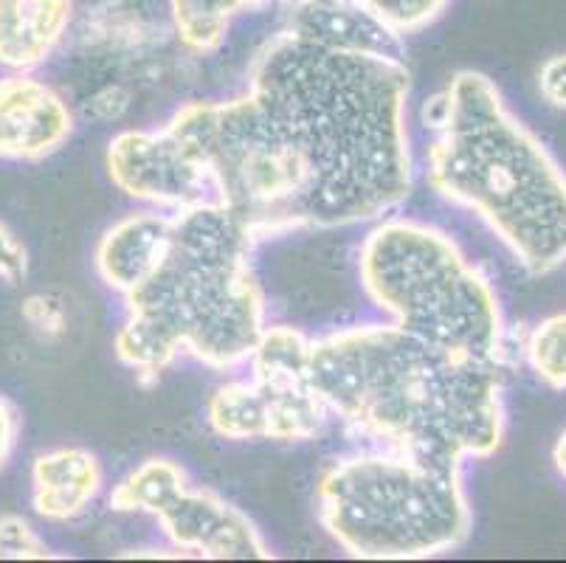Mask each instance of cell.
Masks as SVG:
<instances>
[{"label": "cell", "mask_w": 566, "mask_h": 563, "mask_svg": "<svg viewBox=\"0 0 566 563\" xmlns=\"http://www.w3.org/2000/svg\"><path fill=\"white\" fill-rule=\"evenodd\" d=\"M167 127L256 240L375 223L415 186L403 38L353 7L300 0L243 91L189 102Z\"/></svg>", "instance_id": "obj_1"}, {"label": "cell", "mask_w": 566, "mask_h": 563, "mask_svg": "<svg viewBox=\"0 0 566 563\" xmlns=\"http://www.w3.org/2000/svg\"><path fill=\"white\" fill-rule=\"evenodd\" d=\"M307 380L369 446L465 468L504 440V366L440 350L392 322L311 338Z\"/></svg>", "instance_id": "obj_2"}, {"label": "cell", "mask_w": 566, "mask_h": 563, "mask_svg": "<svg viewBox=\"0 0 566 563\" xmlns=\"http://www.w3.org/2000/svg\"><path fill=\"white\" fill-rule=\"evenodd\" d=\"M431 142L426 178L473 211L524 271L566 262V173L482 71H457L423 107Z\"/></svg>", "instance_id": "obj_3"}, {"label": "cell", "mask_w": 566, "mask_h": 563, "mask_svg": "<svg viewBox=\"0 0 566 563\" xmlns=\"http://www.w3.org/2000/svg\"><path fill=\"white\" fill-rule=\"evenodd\" d=\"M254 246L256 237L226 206L172 211L161 260L125 293L116 358L153 378L178 355L209 369L249 364L268 324Z\"/></svg>", "instance_id": "obj_4"}, {"label": "cell", "mask_w": 566, "mask_h": 563, "mask_svg": "<svg viewBox=\"0 0 566 563\" xmlns=\"http://www.w3.org/2000/svg\"><path fill=\"white\" fill-rule=\"evenodd\" d=\"M322 526L361 561H423L473 530L462 465L369 446L333 459L316 482Z\"/></svg>", "instance_id": "obj_5"}, {"label": "cell", "mask_w": 566, "mask_h": 563, "mask_svg": "<svg viewBox=\"0 0 566 563\" xmlns=\"http://www.w3.org/2000/svg\"><path fill=\"white\" fill-rule=\"evenodd\" d=\"M358 273L386 322L449 353L504 366L502 304L454 237L411 217H380L361 242Z\"/></svg>", "instance_id": "obj_6"}, {"label": "cell", "mask_w": 566, "mask_h": 563, "mask_svg": "<svg viewBox=\"0 0 566 563\" xmlns=\"http://www.w3.org/2000/svg\"><path fill=\"white\" fill-rule=\"evenodd\" d=\"M116 513H150L181 555L209 561H271L260 526L214 490L195 488L175 459L150 457L113 488Z\"/></svg>", "instance_id": "obj_7"}, {"label": "cell", "mask_w": 566, "mask_h": 563, "mask_svg": "<svg viewBox=\"0 0 566 563\" xmlns=\"http://www.w3.org/2000/svg\"><path fill=\"white\" fill-rule=\"evenodd\" d=\"M113 184L158 211L218 204V186L198 149L164 124L161 131H125L107 147Z\"/></svg>", "instance_id": "obj_8"}, {"label": "cell", "mask_w": 566, "mask_h": 563, "mask_svg": "<svg viewBox=\"0 0 566 563\" xmlns=\"http://www.w3.org/2000/svg\"><path fill=\"white\" fill-rule=\"evenodd\" d=\"M206 417L223 440L307 442L322 431L331 411L307 378L251 372L249 380L220 386Z\"/></svg>", "instance_id": "obj_9"}, {"label": "cell", "mask_w": 566, "mask_h": 563, "mask_svg": "<svg viewBox=\"0 0 566 563\" xmlns=\"http://www.w3.org/2000/svg\"><path fill=\"white\" fill-rule=\"evenodd\" d=\"M71 136L74 113L63 93L34 71H9L0 80V161H45Z\"/></svg>", "instance_id": "obj_10"}, {"label": "cell", "mask_w": 566, "mask_h": 563, "mask_svg": "<svg viewBox=\"0 0 566 563\" xmlns=\"http://www.w3.org/2000/svg\"><path fill=\"white\" fill-rule=\"evenodd\" d=\"M105 488V468L87 448H54L32 465V508L51 524H65L85 513Z\"/></svg>", "instance_id": "obj_11"}, {"label": "cell", "mask_w": 566, "mask_h": 563, "mask_svg": "<svg viewBox=\"0 0 566 563\" xmlns=\"http://www.w3.org/2000/svg\"><path fill=\"white\" fill-rule=\"evenodd\" d=\"M172 211H136L122 217L102 234L96 246V271L116 293H130L161 260L167 248Z\"/></svg>", "instance_id": "obj_12"}, {"label": "cell", "mask_w": 566, "mask_h": 563, "mask_svg": "<svg viewBox=\"0 0 566 563\" xmlns=\"http://www.w3.org/2000/svg\"><path fill=\"white\" fill-rule=\"evenodd\" d=\"M74 0H0V69L34 71L69 34Z\"/></svg>", "instance_id": "obj_13"}, {"label": "cell", "mask_w": 566, "mask_h": 563, "mask_svg": "<svg viewBox=\"0 0 566 563\" xmlns=\"http://www.w3.org/2000/svg\"><path fill=\"white\" fill-rule=\"evenodd\" d=\"M265 0H169L175 31L187 49L212 51L240 14L262 7Z\"/></svg>", "instance_id": "obj_14"}, {"label": "cell", "mask_w": 566, "mask_h": 563, "mask_svg": "<svg viewBox=\"0 0 566 563\" xmlns=\"http://www.w3.org/2000/svg\"><path fill=\"white\" fill-rule=\"evenodd\" d=\"M524 353L535 378L553 392H566V310L535 324Z\"/></svg>", "instance_id": "obj_15"}, {"label": "cell", "mask_w": 566, "mask_h": 563, "mask_svg": "<svg viewBox=\"0 0 566 563\" xmlns=\"http://www.w3.org/2000/svg\"><path fill=\"white\" fill-rule=\"evenodd\" d=\"M307 3H338L361 9L364 14L392 29L395 34H415L442 14L449 0H307Z\"/></svg>", "instance_id": "obj_16"}, {"label": "cell", "mask_w": 566, "mask_h": 563, "mask_svg": "<svg viewBox=\"0 0 566 563\" xmlns=\"http://www.w3.org/2000/svg\"><path fill=\"white\" fill-rule=\"evenodd\" d=\"M54 557L32 524L20 515L0 519V561H45Z\"/></svg>", "instance_id": "obj_17"}, {"label": "cell", "mask_w": 566, "mask_h": 563, "mask_svg": "<svg viewBox=\"0 0 566 563\" xmlns=\"http://www.w3.org/2000/svg\"><path fill=\"white\" fill-rule=\"evenodd\" d=\"M25 271H29V254H25L23 242L14 237L7 223H0V279L7 285H18Z\"/></svg>", "instance_id": "obj_18"}, {"label": "cell", "mask_w": 566, "mask_h": 563, "mask_svg": "<svg viewBox=\"0 0 566 563\" xmlns=\"http://www.w3.org/2000/svg\"><path fill=\"white\" fill-rule=\"evenodd\" d=\"M538 91L558 111H566V51L553 54L538 71Z\"/></svg>", "instance_id": "obj_19"}, {"label": "cell", "mask_w": 566, "mask_h": 563, "mask_svg": "<svg viewBox=\"0 0 566 563\" xmlns=\"http://www.w3.org/2000/svg\"><path fill=\"white\" fill-rule=\"evenodd\" d=\"M20 428H23L20 409L9 400V397L0 395V471L7 468L9 457H12L14 446H18Z\"/></svg>", "instance_id": "obj_20"}, {"label": "cell", "mask_w": 566, "mask_h": 563, "mask_svg": "<svg viewBox=\"0 0 566 563\" xmlns=\"http://www.w3.org/2000/svg\"><path fill=\"white\" fill-rule=\"evenodd\" d=\"M23 316L29 319L34 327H43V330H45V324H54V327L60 324V313H56V310L40 296H34V299H29V302H25Z\"/></svg>", "instance_id": "obj_21"}, {"label": "cell", "mask_w": 566, "mask_h": 563, "mask_svg": "<svg viewBox=\"0 0 566 563\" xmlns=\"http://www.w3.org/2000/svg\"><path fill=\"white\" fill-rule=\"evenodd\" d=\"M553 462H555V468H558L560 477L566 479V431L560 434L558 442H555V448H553Z\"/></svg>", "instance_id": "obj_22"}]
</instances>
